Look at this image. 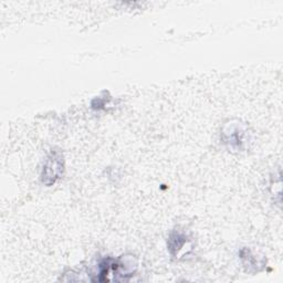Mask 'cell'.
Segmentation results:
<instances>
[{
	"label": "cell",
	"mask_w": 283,
	"mask_h": 283,
	"mask_svg": "<svg viewBox=\"0 0 283 283\" xmlns=\"http://www.w3.org/2000/svg\"><path fill=\"white\" fill-rule=\"evenodd\" d=\"M65 169L64 155L60 150H51L47 157L41 173V181L47 186H52L61 178Z\"/></svg>",
	"instance_id": "cell-1"
},
{
	"label": "cell",
	"mask_w": 283,
	"mask_h": 283,
	"mask_svg": "<svg viewBox=\"0 0 283 283\" xmlns=\"http://www.w3.org/2000/svg\"><path fill=\"white\" fill-rule=\"evenodd\" d=\"M235 130V133L234 134V132H232L231 130H229V132H225V136H226V143H228L229 145L231 147H236V148H239L240 149L242 147V145L244 143V132L238 127V125H236V127L234 128Z\"/></svg>",
	"instance_id": "cell-2"
},
{
	"label": "cell",
	"mask_w": 283,
	"mask_h": 283,
	"mask_svg": "<svg viewBox=\"0 0 283 283\" xmlns=\"http://www.w3.org/2000/svg\"><path fill=\"white\" fill-rule=\"evenodd\" d=\"M187 243V237L181 232H173L168 239V250L173 256L177 255Z\"/></svg>",
	"instance_id": "cell-3"
}]
</instances>
